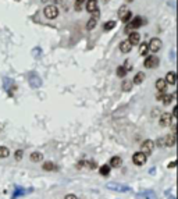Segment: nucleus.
<instances>
[{"mask_svg":"<svg viewBox=\"0 0 178 199\" xmlns=\"http://www.w3.org/2000/svg\"><path fill=\"white\" fill-rule=\"evenodd\" d=\"M153 149H155V142L152 139H146V141H143L142 145H140V152L143 155H146V156H149L153 152Z\"/></svg>","mask_w":178,"mask_h":199,"instance_id":"1","label":"nucleus"},{"mask_svg":"<svg viewBox=\"0 0 178 199\" xmlns=\"http://www.w3.org/2000/svg\"><path fill=\"white\" fill-rule=\"evenodd\" d=\"M43 14H45V17L49 18V20H54L56 17L59 16V8L56 7V6H53V4H49V6L45 7Z\"/></svg>","mask_w":178,"mask_h":199,"instance_id":"2","label":"nucleus"},{"mask_svg":"<svg viewBox=\"0 0 178 199\" xmlns=\"http://www.w3.org/2000/svg\"><path fill=\"white\" fill-rule=\"evenodd\" d=\"M142 18L140 17H135V18H132L131 21L127 24V27H125V29H127V32H131V31H135V29H138L140 25H142Z\"/></svg>","mask_w":178,"mask_h":199,"instance_id":"3","label":"nucleus"},{"mask_svg":"<svg viewBox=\"0 0 178 199\" xmlns=\"http://www.w3.org/2000/svg\"><path fill=\"white\" fill-rule=\"evenodd\" d=\"M147 160V156L146 155H143L142 152H136V153H134V156H132V162L136 164V166H142V164H145Z\"/></svg>","mask_w":178,"mask_h":199,"instance_id":"4","label":"nucleus"},{"mask_svg":"<svg viewBox=\"0 0 178 199\" xmlns=\"http://www.w3.org/2000/svg\"><path fill=\"white\" fill-rule=\"evenodd\" d=\"M162 39H159V38H153V39L149 42V50L150 52H153V53H156V52H159L160 49H162Z\"/></svg>","mask_w":178,"mask_h":199,"instance_id":"5","label":"nucleus"},{"mask_svg":"<svg viewBox=\"0 0 178 199\" xmlns=\"http://www.w3.org/2000/svg\"><path fill=\"white\" fill-rule=\"evenodd\" d=\"M143 65H145L146 68H155V67L159 65V59L156 56H146Z\"/></svg>","mask_w":178,"mask_h":199,"instance_id":"6","label":"nucleus"},{"mask_svg":"<svg viewBox=\"0 0 178 199\" xmlns=\"http://www.w3.org/2000/svg\"><path fill=\"white\" fill-rule=\"evenodd\" d=\"M156 97H157V100H160V102H163L164 104H168L173 102V99H174V96L173 95H167L166 92L164 93H162V92H159L157 95H156Z\"/></svg>","mask_w":178,"mask_h":199,"instance_id":"7","label":"nucleus"},{"mask_svg":"<svg viewBox=\"0 0 178 199\" xmlns=\"http://www.w3.org/2000/svg\"><path fill=\"white\" fill-rule=\"evenodd\" d=\"M140 40V35L136 31H131L130 32V35H128V42L131 43L132 46H135V45H138Z\"/></svg>","mask_w":178,"mask_h":199,"instance_id":"8","label":"nucleus"},{"mask_svg":"<svg viewBox=\"0 0 178 199\" xmlns=\"http://www.w3.org/2000/svg\"><path fill=\"white\" fill-rule=\"evenodd\" d=\"M171 124V114L170 113H163L160 116V125L162 127H167Z\"/></svg>","mask_w":178,"mask_h":199,"instance_id":"9","label":"nucleus"},{"mask_svg":"<svg viewBox=\"0 0 178 199\" xmlns=\"http://www.w3.org/2000/svg\"><path fill=\"white\" fill-rule=\"evenodd\" d=\"M118 16H120V18H121V21H123V22H127V21L131 18V11H128L125 7H121V8H120Z\"/></svg>","mask_w":178,"mask_h":199,"instance_id":"10","label":"nucleus"},{"mask_svg":"<svg viewBox=\"0 0 178 199\" xmlns=\"http://www.w3.org/2000/svg\"><path fill=\"white\" fill-rule=\"evenodd\" d=\"M164 141V146H168V148H173L175 145V134H170L167 135L166 138H163Z\"/></svg>","mask_w":178,"mask_h":199,"instance_id":"11","label":"nucleus"},{"mask_svg":"<svg viewBox=\"0 0 178 199\" xmlns=\"http://www.w3.org/2000/svg\"><path fill=\"white\" fill-rule=\"evenodd\" d=\"M156 88H157L159 92L164 93L166 89H167V82H166V80H164V78H159V80L156 81Z\"/></svg>","mask_w":178,"mask_h":199,"instance_id":"12","label":"nucleus"},{"mask_svg":"<svg viewBox=\"0 0 178 199\" xmlns=\"http://www.w3.org/2000/svg\"><path fill=\"white\" fill-rule=\"evenodd\" d=\"M85 3H86L85 8L88 13H92V11H95L98 8V0H86Z\"/></svg>","mask_w":178,"mask_h":199,"instance_id":"13","label":"nucleus"},{"mask_svg":"<svg viewBox=\"0 0 178 199\" xmlns=\"http://www.w3.org/2000/svg\"><path fill=\"white\" fill-rule=\"evenodd\" d=\"M166 82L167 84H170V85H175V82H177V75H175V72L174 71H168L166 74Z\"/></svg>","mask_w":178,"mask_h":199,"instance_id":"14","label":"nucleus"},{"mask_svg":"<svg viewBox=\"0 0 178 199\" xmlns=\"http://www.w3.org/2000/svg\"><path fill=\"white\" fill-rule=\"evenodd\" d=\"M120 50H121L123 53H130L132 50V45L128 42V40H123V42L120 43Z\"/></svg>","mask_w":178,"mask_h":199,"instance_id":"15","label":"nucleus"},{"mask_svg":"<svg viewBox=\"0 0 178 199\" xmlns=\"http://www.w3.org/2000/svg\"><path fill=\"white\" fill-rule=\"evenodd\" d=\"M143 80H145V72H136L135 74V77H134V80H132V84H135V85H140L142 82H143Z\"/></svg>","mask_w":178,"mask_h":199,"instance_id":"16","label":"nucleus"},{"mask_svg":"<svg viewBox=\"0 0 178 199\" xmlns=\"http://www.w3.org/2000/svg\"><path fill=\"white\" fill-rule=\"evenodd\" d=\"M29 159H31V162H33V163H38V162H42V160H43V155H42L40 152H32L31 156H29Z\"/></svg>","mask_w":178,"mask_h":199,"instance_id":"17","label":"nucleus"},{"mask_svg":"<svg viewBox=\"0 0 178 199\" xmlns=\"http://www.w3.org/2000/svg\"><path fill=\"white\" fill-rule=\"evenodd\" d=\"M121 163H123L121 157H120V156H114V157L110 159V164H108V166H110V167H120Z\"/></svg>","mask_w":178,"mask_h":199,"instance_id":"18","label":"nucleus"},{"mask_svg":"<svg viewBox=\"0 0 178 199\" xmlns=\"http://www.w3.org/2000/svg\"><path fill=\"white\" fill-rule=\"evenodd\" d=\"M42 168H43L45 171H56V170H57V166H56L54 163H52V162H45L43 166H42Z\"/></svg>","mask_w":178,"mask_h":199,"instance_id":"19","label":"nucleus"},{"mask_svg":"<svg viewBox=\"0 0 178 199\" xmlns=\"http://www.w3.org/2000/svg\"><path fill=\"white\" fill-rule=\"evenodd\" d=\"M147 52H149V43H146V42L140 43V46H139V53L140 55H142V56H146Z\"/></svg>","mask_w":178,"mask_h":199,"instance_id":"20","label":"nucleus"},{"mask_svg":"<svg viewBox=\"0 0 178 199\" xmlns=\"http://www.w3.org/2000/svg\"><path fill=\"white\" fill-rule=\"evenodd\" d=\"M132 81H128V80H124V82H123V85H121V88H123V91H125V92H130L132 88Z\"/></svg>","mask_w":178,"mask_h":199,"instance_id":"21","label":"nucleus"},{"mask_svg":"<svg viewBox=\"0 0 178 199\" xmlns=\"http://www.w3.org/2000/svg\"><path fill=\"white\" fill-rule=\"evenodd\" d=\"M8 155H10L8 148H6V146H0V159H6V157H8Z\"/></svg>","mask_w":178,"mask_h":199,"instance_id":"22","label":"nucleus"},{"mask_svg":"<svg viewBox=\"0 0 178 199\" xmlns=\"http://www.w3.org/2000/svg\"><path fill=\"white\" fill-rule=\"evenodd\" d=\"M117 75H118L120 78H124L125 75H127V68H125L124 65H120V67H117Z\"/></svg>","mask_w":178,"mask_h":199,"instance_id":"23","label":"nucleus"},{"mask_svg":"<svg viewBox=\"0 0 178 199\" xmlns=\"http://www.w3.org/2000/svg\"><path fill=\"white\" fill-rule=\"evenodd\" d=\"M110 170H111V168H110L108 164H103V166L99 168V173H100L102 175H108L110 174Z\"/></svg>","mask_w":178,"mask_h":199,"instance_id":"24","label":"nucleus"},{"mask_svg":"<svg viewBox=\"0 0 178 199\" xmlns=\"http://www.w3.org/2000/svg\"><path fill=\"white\" fill-rule=\"evenodd\" d=\"M96 24H98V20H95V18H91L89 21H88V24H86V29H93L95 27H96Z\"/></svg>","mask_w":178,"mask_h":199,"instance_id":"25","label":"nucleus"},{"mask_svg":"<svg viewBox=\"0 0 178 199\" xmlns=\"http://www.w3.org/2000/svg\"><path fill=\"white\" fill-rule=\"evenodd\" d=\"M86 0H75V4H74V8H75V11H81L82 10V6H84V3H85Z\"/></svg>","mask_w":178,"mask_h":199,"instance_id":"26","label":"nucleus"},{"mask_svg":"<svg viewBox=\"0 0 178 199\" xmlns=\"http://www.w3.org/2000/svg\"><path fill=\"white\" fill-rule=\"evenodd\" d=\"M116 27V21H107L106 24H104V31H110V29H113Z\"/></svg>","mask_w":178,"mask_h":199,"instance_id":"27","label":"nucleus"},{"mask_svg":"<svg viewBox=\"0 0 178 199\" xmlns=\"http://www.w3.org/2000/svg\"><path fill=\"white\" fill-rule=\"evenodd\" d=\"M23 156H24V151H21V149H20V151H17L16 155H14V157H16L17 162H20V160L23 159Z\"/></svg>","mask_w":178,"mask_h":199,"instance_id":"28","label":"nucleus"},{"mask_svg":"<svg viewBox=\"0 0 178 199\" xmlns=\"http://www.w3.org/2000/svg\"><path fill=\"white\" fill-rule=\"evenodd\" d=\"M91 14H92V18L98 20V18H99V16H100V14H99V8H96V10H95V11H92Z\"/></svg>","mask_w":178,"mask_h":199,"instance_id":"29","label":"nucleus"},{"mask_svg":"<svg viewBox=\"0 0 178 199\" xmlns=\"http://www.w3.org/2000/svg\"><path fill=\"white\" fill-rule=\"evenodd\" d=\"M64 199H78V198L74 195V194H68V195H65V196H64Z\"/></svg>","mask_w":178,"mask_h":199,"instance_id":"30","label":"nucleus"},{"mask_svg":"<svg viewBox=\"0 0 178 199\" xmlns=\"http://www.w3.org/2000/svg\"><path fill=\"white\" fill-rule=\"evenodd\" d=\"M173 116H174V117H177V106H175V107H174V110H173Z\"/></svg>","mask_w":178,"mask_h":199,"instance_id":"31","label":"nucleus"},{"mask_svg":"<svg viewBox=\"0 0 178 199\" xmlns=\"http://www.w3.org/2000/svg\"><path fill=\"white\" fill-rule=\"evenodd\" d=\"M170 167H175V162H171V163H170Z\"/></svg>","mask_w":178,"mask_h":199,"instance_id":"32","label":"nucleus"},{"mask_svg":"<svg viewBox=\"0 0 178 199\" xmlns=\"http://www.w3.org/2000/svg\"><path fill=\"white\" fill-rule=\"evenodd\" d=\"M42 1H43V3H46V1H49V0H42Z\"/></svg>","mask_w":178,"mask_h":199,"instance_id":"33","label":"nucleus"},{"mask_svg":"<svg viewBox=\"0 0 178 199\" xmlns=\"http://www.w3.org/2000/svg\"><path fill=\"white\" fill-rule=\"evenodd\" d=\"M128 1H132V0H128Z\"/></svg>","mask_w":178,"mask_h":199,"instance_id":"34","label":"nucleus"}]
</instances>
